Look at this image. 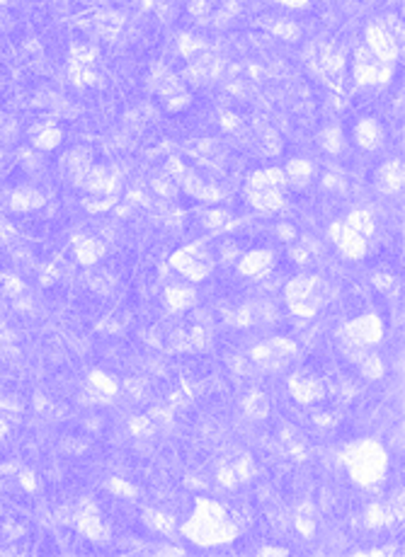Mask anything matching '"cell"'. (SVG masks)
I'll return each instance as SVG.
<instances>
[{
    "label": "cell",
    "instance_id": "6da1fadb",
    "mask_svg": "<svg viewBox=\"0 0 405 557\" xmlns=\"http://www.w3.org/2000/svg\"><path fill=\"white\" fill-rule=\"evenodd\" d=\"M180 533L199 547H219V545H228V543L236 541L238 526H236V521L228 516L223 504H219V502L214 499H206V497H197L195 511H192L190 519L180 526Z\"/></svg>",
    "mask_w": 405,
    "mask_h": 557
},
{
    "label": "cell",
    "instance_id": "7a4b0ae2",
    "mask_svg": "<svg viewBox=\"0 0 405 557\" xmlns=\"http://www.w3.org/2000/svg\"><path fill=\"white\" fill-rule=\"evenodd\" d=\"M342 465L347 468L349 478L362 487H373L386 478L389 470V454L379 441L362 438V441L349 443L342 451Z\"/></svg>",
    "mask_w": 405,
    "mask_h": 557
},
{
    "label": "cell",
    "instance_id": "3957f363",
    "mask_svg": "<svg viewBox=\"0 0 405 557\" xmlns=\"http://www.w3.org/2000/svg\"><path fill=\"white\" fill-rule=\"evenodd\" d=\"M284 298L291 315L296 318H313L330 298V286L321 276H294L284 286Z\"/></svg>",
    "mask_w": 405,
    "mask_h": 557
},
{
    "label": "cell",
    "instance_id": "277c9868",
    "mask_svg": "<svg viewBox=\"0 0 405 557\" xmlns=\"http://www.w3.org/2000/svg\"><path fill=\"white\" fill-rule=\"evenodd\" d=\"M340 339H342V347L347 349V354L357 351V354L362 356L371 344H379L381 339H384V323H381L379 315L367 312L362 318L349 320V323L340 330Z\"/></svg>",
    "mask_w": 405,
    "mask_h": 557
},
{
    "label": "cell",
    "instance_id": "5b68a950",
    "mask_svg": "<svg viewBox=\"0 0 405 557\" xmlns=\"http://www.w3.org/2000/svg\"><path fill=\"white\" fill-rule=\"evenodd\" d=\"M170 264L184 274L190 282H204L206 276L211 274V260H209V252L195 243V245H184L180 247L177 252L170 255Z\"/></svg>",
    "mask_w": 405,
    "mask_h": 557
},
{
    "label": "cell",
    "instance_id": "8992f818",
    "mask_svg": "<svg viewBox=\"0 0 405 557\" xmlns=\"http://www.w3.org/2000/svg\"><path fill=\"white\" fill-rule=\"evenodd\" d=\"M391 73H393V66L376 58L367 47L359 49L354 56V75H357L359 85H384L391 80Z\"/></svg>",
    "mask_w": 405,
    "mask_h": 557
},
{
    "label": "cell",
    "instance_id": "52a82bcc",
    "mask_svg": "<svg viewBox=\"0 0 405 557\" xmlns=\"http://www.w3.org/2000/svg\"><path fill=\"white\" fill-rule=\"evenodd\" d=\"M294 354H296V344L289 342V339H267V342H260L253 349L255 364L265 366V369H279V366Z\"/></svg>",
    "mask_w": 405,
    "mask_h": 557
},
{
    "label": "cell",
    "instance_id": "ba28073f",
    "mask_svg": "<svg viewBox=\"0 0 405 557\" xmlns=\"http://www.w3.org/2000/svg\"><path fill=\"white\" fill-rule=\"evenodd\" d=\"M73 523L85 538H90V541H95V543L107 541V536H110L105 521H102L100 516V509H97L93 502H83V504H80V509L75 511L73 516Z\"/></svg>",
    "mask_w": 405,
    "mask_h": 557
},
{
    "label": "cell",
    "instance_id": "9c48e42d",
    "mask_svg": "<svg viewBox=\"0 0 405 557\" xmlns=\"http://www.w3.org/2000/svg\"><path fill=\"white\" fill-rule=\"evenodd\" d=\"M330 238H332V243L337 245V250H340L345 257H349V260H359V257L367 255V243H369V240L364 238V235H359L357 230L349 228L345 221H342V223H332L330 225Z\"/></svg>",
    "mask_w": 405,
    "mask_h": 557
},
{
    "label": "cell",
    "instance_id": "30bf717a",
    "mask_svg": "<svg viewBox=\"0 0 405 557\" xmlns=\"http://www.w3.org/2000/svg\"><path fill=\"white\" fill-rule=\"evenodd\" d=\"M289 393L296 402L313 405V402H318L326 395V386H323V380H318L316 375H310V373H291Z\"/></svg>",
    "mask_w": 405,
    "mask_h": 557
},
{
    "label": "cell",
    "instance_id": "8fae6325",
    "mask_svg": "<svg viewBox=\"0 0 405 557\" xmlns=\"http://www.w3.org/2000/svg\"><path fill=\"white\" fill-rule=\"evenodd\" d=\"M274 267V252L272 250H250L241 257L238 271L247 279H262L272 271Z\"/></svg>",
    "mask_w": 405,
    "mask_h": 557
},
{
    "label": "cell",
    "instance_id": "7c38bea8",
    "mask_svg": "<svg viewBox=\"0 0 405 557\" xmlns=\"http://www.w3.org/2000/svg\"><path fill=\"white\" fill-rule=\"evenodd\" d=\"M247 203L260 211V214H277L279 208H284V189H250L245 187Z\"/></svg>",
    "mask_w": 405,
    "mask_h": 557
},
{
    "label": "cell",
    "instance_id": "4fadbf2b",
    "mask_svg": "<svg viewBox=\"0 0 405 557\" xmlns=\"http://www.w3.org/2000/svg\"><path fill=\"white\" fill-rule=\"evenodd\" d=\"M116 391H119V383H116L112 375H107L105 371H93L88 378V395H85L83 400L102 405V402L110 400L112 395H116Z\"/></svg>",
    "mask_w": 405,
    "mask_h": 557
},
{
    "label": "cell",
    "instance_id": "5bb4252c",
    "mask_svg": "<svg viewBox=\"0 0 405 557\" xmlns=\"http://www.w3.org/2000/svg\"><path fill=\"white\" fill-rule=\"evenodd\" d=\"M403 182H405L403 160H389L376 172V187L384 194H398L403 189Z\"/></svg>",
    "mask_w": 405,
    "mask_h": 557
},
{
    "label": "cell",
    "instance_id": "9a60e30c",
    "mask_svg": "<svg viewBox=\"0 0 405 557\" xmlns=\"http://www.w3.org/2000/svg\"><path fill=\"white\" fill-rule=\"evenodd\" d=\"M245 187L250 189H286V177L282 167H265L250 175Z\"/></svg>",
    "mask_w": 405,
    "mask_h": 557
},
{
    "label": "cell",
    "instance_id": "2e32d148",
    "mask_svg": "<svg viewBox=\"0 0 405 557\" xmlns=\"http://www.w3.org/2000/svg\"><path fill=\"white\" fill-rule=\"evenodd\" d=\"M73 245H75L73 247L75 257H78V262L85 267H93L95 262L102 260V255H105V245L95 238H75Z\"/></svg>",
    "mask_w": 405,
    "mask_h": 557
},
{
    "label": "cell",
    "instance_id": "e0dca14e",
    "mask_svg": "<svg viewBox=\"0 0 405 557\" xmlns=\"http://www.w3.org/2000/svg\"><path fill=\"white\" fill-rule=\"evenodd\" d=\"M354 134H357V143L362 148H367V151H376L384 143V129L373 119H362Z\"/></svg>",
    "mask_w": 405,
    "mask_h": 557
},
{
    "label": "cell",
    "instance_id": "ac0fdd59",
    "mask_svg": "<svg viewBox=\"0 0 405 557\" xmlns=\"http://www.w3.org/2000/svg\"><path fill=\"white\" fill-rule=\"evenodd\" d=\"M197 301L195 288L190 286H168L165 288V306L170 312H182L187 308H192Z\"/></svg>",
    "mask_w": 405,
    "mask_h": 557
},
{
    "label": "cell",
    "instance_id": "d6986e66",
    "mask_svg": "<svg viewBox=\"0 0 405 557\" xmlns=\"http://www.w3.org/2000/svg\"><path fill=\"white\" fill-rule=\"evenodd\" d=\"M282 170H284L286 184H294V187H304V184H308L310 177H313V162L304 160V158H294V160L286 162V167H282Z\"/></svg>",
    "mask_w": 405,
    "mask_h": 557
},
{
    "label": "cell",
    "instance_id": "ffe728a7",
    "mask_svg": "<svg viewBox=\"0 0 405 557\" xmlns=\"http://www.w3.org/2000/svg\"><path fill=\"white\" fill-rule=\"evenodd\" d=\"M143 523H146L151 531L160 533V536H173V533L177 531L173 516L163 514V511H156V509H146V511H143Z\"/></svg>",
    "mask_w": 405,
    "mask_h": 557
},
{
    "label": "cell",
    "instance_id": "44dd1931",
    "mask_svg": "<svg viewBox=\"0 0 405 557\" xmlns=\"http://www.w3.org/2000/svg\"><path fill=\"white\" fill-rule=\"evenodd\" d=\"M42 203H44V197L32 187L15 189L10 197V206L15 208V211H34V208H39Z\"/></svg>",
    "mask_w": 405,
    "mask_h": 557
},
{
    "label": "cell",
    "instance_id": "7402d4cb",
    "mask_svg": "<svg viewBox=\"0 0 405 557\" xmlns=\"http://www.w3.org/2000/svg\"><path fill=\"white\" fill-rule=\"evenodd\" d=\"M367 526L369 528H386L389 523H395V514H393V506L389 504H381V502H376V504H371L367 509Z\"/></svg>",
    "mask_w": 405,
    "mask_h": 557
},
{
    "label": "cell",
    "instance_id": "603a6c76",
    "mask_svg": "<svg viewBox=\"0 0 405 557\" xmlns=\"http://www.w3.org/2000/svg\"><path fill=\"white\" fill-rule=\"evenodd\" d=\"M345 223H347L352 230H357L359 235H364L367 240L371 238V235H373V228H376L371 211H367V208H357V211H352V214H349L347 219H345Z\"/></svg>",
    "mask_w": 405,
    "mask_h": 557
},
{
    "label": "cell",
    "instance_id": "cb8c5ba5",
    "mask_svg": "<svg viewBox=\"0 0 405 557\" xmlns=\"http://www.w3.org/2000/svg\"><path fill=\"white\" fill-rule=\"evenodd\" d=\"M58 143H61V131H58L53 124H47L39 131H34V146L49 151V148H56Z\"/></svg>",
    "mask_w": 405,
    "mask_h": 557
},
{
    "label": "cell",
    "instance_id": "d4e9b609",
    "mask_svg": "<svg viewBox=\"0 0 405 557\" xmlns=\"http://www.w3.org/2000/svg\"><path fill=\"white\" fill-rule=\"evenodd\" d=\"M243 407H245V414H250L253 419H262V417L267 414V410H269L267 397H265L260 391L250 393V395L245 397V402H243Z\"/></svg>",
    "mask_w": 405,
    "mask_h": 557
},
{
    "label": "cell",
    "instance_id": "484cf974",
    "mask_svg": "<svg viewBox=\"0 0 405 557\" xmlns=\"http://www.w3.org/2000/svg\"><path fill=\"white\" fill-rule=\"evenodd\" d=\"M357 361H359V369H362V373L367 375V378H379V375L384 373V364H381L379 356L362 354Z\"/></svg>",
    "mask_w": 405,
    "mask_h": 557
},
{
    "label": "cell",
    "instance_id": "4316f807",
    "mask_svg": "<svg viewBox=\"0 0 405 557\" xmlns=\"http://www.w3.org/2000/svg\"><path fill=\"white\" fill-rule=\"evenodd\" d=\"M321 146L326 148V151H330V153H337L342 148V136H340V131L337 129H326L321 134Z\"/></svg>",
    "mask_w": 405,
    "mask_h": 557
},
{
    "label": "cell",
    "instance_id": "83f0119b",
    "mask_svg": "<svg viewBox=\"0 0 405 557\" xmlns=\"http://www.w3.org/2000/svg\"><path fill=\"white\" fill-rule=\"evenodd\" d=\"M228 214L226 211H219V208H209L204 216V225L206 228H226Z\"/></svg>",
    "mask_w": 405,
    "mask_h": 557
},
{
    "label": "cell",
    "instance_id": "f1b7e54d",
    "mask_svg": "<svg viewBox=\"0 0 405 557\" xmlns=\"http://www.w3.org/2000/svg\"><path fill=\"white\" fill-rule=\"evenodd\" d=\"M274 34L286 39V42H294V39H299V27H296L294 22H279V25L274 27Z\"/></svg>",
    "mask_w": 405,
    "mask_h": 557
},
{
    "label": "cell",
    "instance_id": "f546056e",
    "mask_svg": "<svg viewBox=\"0 0 405 557\" xmlns=\"http://www.w3.org/2000/svg\"><path fill=\"white\" fill-rule=\"evenodd\" d=\"M107 487H110V492H114V495H121V497H132V495H136V490H134L132 484L124 482V480H119V478L110 480V482H107Z\"/></svg>",
    "mask_w": 405,
    "mask_h": 557
},
{
    "label": "cell",
    "instance_id": "4dcf8cb0",
    "mask_svg": "<svg viewBox=\"0 0 405 557\" xmlns=\"http://www.w3.org/2000/svg\"><path fill=\"white\" fill-rule=\"evenodd\" d=\"M132 432L136 434V436H148L151 434V429H153V424H151V419L148 417H136V419H132Z\"/></svg>",
    "mask_w": 405,
    "mask_h": 557
},
{
    "label": "cell",
    "instance_id": "1f68e13d",
    "mask_svg": "<svg viewBox=\"0 0 405 557\" xmlns=\"http://www.w3.org/2000/svg\"><path fill=\"white\" fill-rule=\"evenodd\" d=\"M391 506H393L395 521H400V523H403V487L393 492V497H391Z\"/></svg>",
    "mask_w": 405,
    "mask_h": 557
},
{
    "label": "cell",
    "instance_id": "d6a6232c",
    "mask_svg": "<svg viewBox=\"0 0 405 557\" xmlns=\"http://www.w3.org/2000/svg\"><path fill=\"white\" fill-rule=\"evenodd\" d=\"M260 555H289V550L286 547H262Z\"/></svg>",
    "mask_w": 405,
    "mask_h": 557
},
{
    "label": "cell",
    "instance_id": "836d02e7",
    "mask_svg": "<svg viewBox=\"0 0 405 557\" xmlns=\"http://www.w3.org/2000/svg\"><path fill=\"white\" fill-rule=\"evenodd\" d=\"M279 3H284L286 8H304V5H308V0H279Z\"/></svg>",
    "mask_w": 405,
    "mask_h": 557
}]
</instances>
